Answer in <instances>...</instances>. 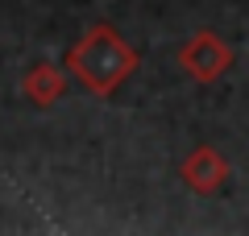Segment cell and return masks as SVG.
I'll use <instances>...</instances> for the list:
<instances>
[{
  "label": "cell",
  "mask_w": 249,
  "mask_h": 236,
  "mask_svg": "<svg viewBox=\"0 0 249 236\" xmlns=\"http://www.w3.org/2000/svg\"><path fill=\"white\" fill-rule=\"evenodd\" d=\"M178 67H183L187 79H196V83H216V79L232 67V46L224 42L216 29H199V34H191L183 42Z\"/></svg>",
  "instance_id": "cell-2"
},
{
  "label": "cell",
  "mask_w": 249,
  "mask_h": 236,
  "mask_svg": "<svg viewBox=\"0 0 249 236\" xmlns=\"http://www.w3.org/2000/svg\"><path fill=\"white\" fill-rule=\"evenodd\" d=\"M229 157L220 153L216 145H196L191 153L183 157V166H178V178L196 195H216L224 183H229Z\"/></svg>",
  "instance_id": "cell-3"
},
{
  "label": "cell",
  "mask_w": 249,
  "mask_h": 236,
  "mask_svg": "<svg viewBox=\"0 0 249 236\" xmlns=\"http://www.w3.org/2000/svg\"><path fill=\"white\" fill-rule=\"evenodd\" d=\"M142 67V54L121 37V29L100 21L91 25L79 42L67 50V75L79 79V87L91 91V96H112L129 75H137Z\"/></svg>",
  "instance_id": "cell-1"
},
{
  "label": "cell",
  "mask_w": 249,
  "mask_h": 236,
  "mask_svg": "<svg viewBox=\"0 0 249 236\" xmlns=\"http://www.w3.org/2000/svg\"><path fill=\"white\" fill-rule=\"evenodd\" d=\"M67 91V67H54V62H34L21 79V96L37 108H50L54 100H62Z\"/></svg>",
  "instance_id": "cell-4"
}]
</instances>
